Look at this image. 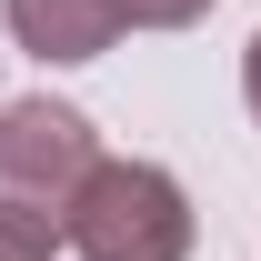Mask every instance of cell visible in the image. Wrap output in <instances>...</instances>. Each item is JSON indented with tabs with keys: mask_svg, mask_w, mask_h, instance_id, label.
<instances>
[{
	"mask_svg": "<svg viewBox=\"0 0 261 261\" xmlns=\"http://www.w3.org/2000/svg\"><path fill=\"white\" fill-rule=\"evenodd\" d=\"M191 191L161 161H100L70 201V251L81 261H191Z\"/></svg>",
	"mask_w": 261,
	"mask_h": 261,
	"instance_id": "1",
	"label": "cell"
},
{
	"mask_svg": "<svg viewBox=\"0 0 261 261\" xmlns=\"http://www.w3.org/2000/svg\"><path fill=\"white\" fill-rule=\"evenodd\" d=\"M100 161L111 151H100V130L70 100H10L0 111V201L31 211V221H50L61 241H70V201H81V181Z\"/></svg>",
	"mask_w": 261,
	"mask_h": 261,
	"instance_id": "2",
	"label": "cell"
},
{
	"mask_svg": "<svg viewBox=\"0 0 261 261\" xmlns=\"http://www.w3.org/2000/svg\"><path fill=\"white\" fill-rule=\"evenodd\" d=\"M31 61H100L121 40V0H0Z\"/></svg>",
	"mask_w": 261,
	"mask_h": 261,
	"instance_id": "3",
	"label": "cell"
},
{
	"mask_svg": "<svg viewBox=\"0 0 261 261\" xmlns=\"http://www.w3.org/2000/svg\"><path fill=\"white\" fill-rule=\"evenodd\" d=\"M50 241H61L50 221H31V211H10V201H0V261H50Z\"/></svg>",
	"mask_w": 261,
	"mask_h": 261,
	"instance_id": "4",
	"label": "cell"
},
{
	"mask_svg": "<svg viewBox=\"0 0 261 261\" xmlns=\"http://www.w3.org/2000/svg\"><path fill=\"white\" fill-rule=\"evenodd\" d=\"M211 0H121V31H191Z\"/></svg>",
	"mask_w": 261,
	"mask_h": 261,
	"instance_id": "5",
	"label": "cell"
},
{
	"mask_svg": "<svg viewBox=\"0 0 261 261\" xmlns=\"http://www.w3.org/2000/svg\"><path fill=\"white\" fill-rule=\"evenodd\" d=\"M241 100H251V121H261V31H251V50H241Z\"/></svg>",
	"mask_w": 261,
	"mask_h": 261,
	"instance_id": "6",
	"label": "cell"
}]
</instances>
